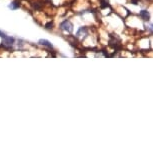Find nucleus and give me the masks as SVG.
Listing matches in <instances>:
<instances>
[{
    "instance_id": "5",
    "label": "nucleus",
    "mask_w": 153,
    "mask_h": 153,
    "mask_svg": "<svg viewBox=\"0 0 153 153\" xmlns=\"http://www.w3.org/2000/svg\"><path fill=\"white\" fill-rule=\"evenodd\" d=\"M19 3L18 2H16V1H14V2H12L10 5H9V8L10 9H16V8H18L19 7Z\"/></svg>"
},
{
    "instance_id": "4",
    "label": "nucleus",
    "mask_w": 153,
    "mask_h": 153,
    "mask_svg": "<svg viewBox=\"0 0 153 153\" xmlns=\"http://www.w3.org/2000/svg\"><path fill=\"white\" fill-rule=\"evenodd\" d=\"M39 44L44 45V46H47L48 48H52V47H53L52 44H51V43L49 42L48 40H46V39H41V40H39Z\"/></svg>"
},
{
    "instance_id": "2",
    "label": "nucleus",
    "mask_w": 153,
    "mask_h": 153,
    "mask_svg": "<svg viewBox=\"0 0 153 153\" xmlns=\"http://www.w3.org/2000/svg\"><path fill=\"white\" fill-rule=\"evenodd\" d=\"M13 43H14V38H13V37L5 36L4 38H3V44H4V45L10 46V45H12Z\"/></svg>"
},
{
    "instance_id": "1",
    "label": "nucleus",
    "mask_w": 153,
    "mask_h": 153,
    "mask_svg": "<svg viewBox=\"0 0 153 153\" xmlns=\"http://www.w3.org/2000/svg\"><path fill=\"white\" fill-rule=\"evenodd\" d=\"M60 28L64 31H67V32H72V30H73V25H72V23L70 21L65 20L64 22H62L61 24H60Z\"/></svg>"
},
{
    "instance_id": "3",
    "label": "nucleus",
    "mask_w": 153,
    "mask_h": 153,
    "mask_svg": "<svg viewBox=\"0 0 153 153\" xmlns=\"http://www.w3.org/2000/svg\"><path fill=\"white\" fill-rule=\"evenodd\" d=\"M139 15H140L141 18L144 19V20H149V13H148V11H147V10L140 11Z\"/></svg>"
},
{
    "instance_id": "6",
    "label": "nucleus",
    "mask_w": 153,
    "mask_h": 153,
    "mask_svg": "<svg viewBox=\"0 0 153 153\" xmlns=\"http://www.w3.org/2000/svg\"><path fill=\"white\" fill-rule=\"evenodd\" d=\"M45 26H46V28H47V29H50V28H52L53 24H52V23L50 22V23H47V24H46Z\"/></svg>"
}]
</instances>
